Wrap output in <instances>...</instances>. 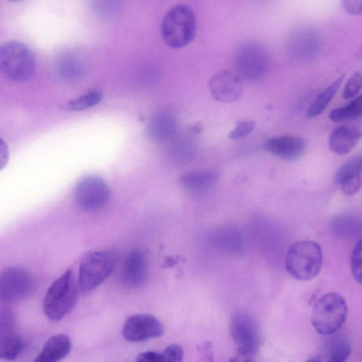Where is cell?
<instances>
[{
	"label": "cell",
	"mask_w": 362,
	"mask_h": 362,
	"mask_svg": "<svg viewBox=\"0 0 362 362\" xmlns=\"http://www.w3.org/2000/svg\"><path fill=\"white\" fill-rule=\"evenodd\" d=\"M209 90L214 100L221 103H233L241 97L243 83L237 74L222 70L211 78Z\"/></svg>",
	"instance_id": "4fadbf2b"
},
{
	"label": "cell",
	"mask_w": 362,
	"mask_h": 362,
	"mask_svg": "<svg viewBox=\"0 0 362 362\" xmlns=\"http://www.w3.org/2000/svg\"><path fill=\"white\" fill-rule=\"evenodd\" d=\"M164 362H182L183 350L178 344H170L162 352Z\"/></svg>",
	"instance_id": "83f0119b"
},
{
	"label": "cell",
	"mask_w": 362,
	"mask_h": 362,
	"mask_svg": "<svg viewBox=\"0 0 362 362\" xmlns=\"http://www.w3.org/2000/svg\"><path fill=\"white\" fill-rule=\"evenodd\" d=\"M116 261L115 254L108 251H96L85 255L78 269L79 289L88 292L103 284L112 273Z\"/></svg>",
	"instance_id": "8992f818"
},
{
	"label": "cell",
	"mask_w": 362,
	"mask_h": 362,
	"mask_svg": "<svg viewBox=\"0 0 362 362\" xmlns=\"http://www.w3.org/2000/svg\"><path fill=\"white\" fill-rule=\"evenodd\" d=\"M264 148L272 154L286 160H294L302 157L307 148L306 141L301 137L282 135L269 138Z\"/></svg>",
	"instance_id": "9a60e30c"
},
{
	"label": "cell",
	"mask_w": 362,
	"mask_h": 362,
	"mask_svg": "<svg viewBox=\"0 0 362 362\" xmlns=\"http://www.w3.org/2000/svg\"><path fill=\"white\" fill-rule=\"evenodd\" d=\"M343 79L344 76H339L315 98L308 110V117H317L325 111L337 93Z\"/></svg>",
	"instance_id": "44dd1931"
},
{
	"label": "cell",
	"mask_w": 362,
	"mask_h": 362,
	"mask_svg": "<svg viewBox=\"0 0 362 362\" xmlns=\"http://www.w3.org/2000/svg\"><path fill=\"white\" fill-rule=\"evenodd\" d=\"M320 48L319 35L310 29H301L295 32L288 43L291 57L298 62H307L315 57Z\"/></svg>",
	"instance_id": "5bb4252c"
},
{
	"label": "cell",
	"mask_w": 362,
	"mask_h": 362,
	"mask_svg": "<svg viewBox=\"0 0 362 362\" xmlns=\"http://www.w3.org/2000/svg\"><path fill=\"white\" fill-rule=\"evenodd\" d=\"M71 341L69 336L58 334L49 337L33 362H59L70 352Z\"/></svg>",
	"instance_id": "d6986e66"
},
{
	"label": "cell",
	"mask_w": 362,
	"mask_h": 362,
	"mask_svg": "<svg viewBox=\"0 0 362 362\" xmlns=\"http://www.w3.org/2000/svg\"><path fill=\"white\" fill-rule=\"evenodd\" d=\"M361 133L358 127L343 125L334 129L329 139L330 150L338 154L344 155L350 152L361 139Z\"/></svg>",
	"instance_id": "ac0fdd59"
},
{
	"label": "cell",
	"mask_w": 362,
	"mask_h": 362,
	"mask_svg": "<svg viewBox=\"0 0 362 362\" xmlns=\"http://www.w3.org/2000/svg\"><path fill=\"white\" fill-rule=\"evenodd\" d=\"M351 354V347L344 340H338L332 344L328 362H346Z\"/></svg>",
	"instance_id": "d4e9b609"
},
{
	"label": "cell",
	"mask_w": 362,
	"mask_h": 362,
	"mask_svg": "<svg viewBox=\"0 0 362 362\" xmlns=\"http://www.w3.org/2000/svg\"><path fill=\"white\" fill-rule=\"evenodd\" d=\"M218 174L211 170L191 172L180 178L182 187L187 191L199 194L211 189L218 180Z\"/></svg>",
	"instance_id": "ffe728a7"
},
{
	"label": "cell",
	"mask_w": 362,
	"mask_h": 362,
	"mask_svg": "<svg viewBox=\"0 0 362 362\" xmlns=\"http://www.w3.org/2000/svg\"><path fill=\"white\" fill-rule=\"evenodd\" d=\"M199 362H213L214 351L211 343L209 341L202 342L197 346Z\"/></svg>",
	"instance_id": "f1b7e54d"
},
{
	"label": "cell",
	"mask_w": 362,
	"mask_h": 362,
	"mask_svg": "<svg viewBox=\"0 0 362 362\" xmlns=\"http://www.w3.org/2000/svg\"><path fill=\"white\" fill-rule=\"evenodd\" d=\"M74 196L77 206L81 210L93 211L107 203L110 191L103 179L96 175H89L78 182Z\"/></svg>",
	"instance_id": "30bf717a"
},
{
	"label": "cell",
	"mask_w": 362,
	"mask_h": 362,
	"mask_svg": "<svg viewBox=\"0 0 362 362\" xmlns=\"http://www.w3.org/2000/svg\"><path fill=\"white\" fill-rule=\"evenodd\" d=\"M103 93L99 89H90L77 98L70 100L62 106L64 110L78 112L93 107L101 101Z\"/></svg>",
	"instance_id": "7402d4cb"
},
{
	"label": "cell",
	"mask_w": 362,
	"mask_h": 362,
	"mask_svg": "<svg viewBox=\"0 0 362 362\" xmlns=\"http://www.w3.org/2000/svg\"><path fill=\"white\" fill-rule=\"evenodd\" d=\"M361 157H354L338 168L334 175V181L345 195H354L361 188Z\"/></svg>",
	"instance_id": "2e32d148"
},
{
	"label": "cell",
	"mask_w": 362,
	"mask_h": 362,
	"mask_svg": "<svg viewBox=\"0 0 362 362\" xmlns=\"http://www.w3.org/2000/svg\"><path fill=\"white\" fill-rule=\"evenodd\" d=\"M9 148L6 142L0 137V170L4 168L9 160Z\"/></svg>",
	"instance_id": "1f68e13d"
},
{
	"label": "cell",
	"mask_w": 362,
	"mask_h": 362,
	"mask_svg": "<svg viewBox=\"0 0 362 362\" xmlns=\"http://www.w3.org/2000/svg\"><path fill=\"white\" fill-rule=\"evenodd\" d=\"M78 284L71 269L66 270L47 289L42 308L52 321H58L69 313L76 304Z\"/></svg>",
	"instance_id": "6da1fadb"
},
{
	"label": "cell",
	"mask_w": 362,
	"mask_h": 362,
	"mask_svg": "<svg viewBox=\"0 0 362 362\" xmlns=\"http://www.w3.org/2000/svg\"><path fill=\"white\" fill-rule=\"evenodd\" d=\"M269 65L268 52L259 43L247 42L235 52V66L240 79L248 82L259 81L267 74Z\"/></svg>",
	"instance_id": "52a82bcc"
},
{
	"label": "cell",
	"mask_w": 362,
	"mask_h": 362,
	"mask_svg": "<svg viewBox=\"0 0 362 362\" xmlns=\"http://www.w3.org/2000/svg\"><path fill=\"white\" fill-rule=\"evenodd\" d=\"M35 69V56L25 44L9 41L0 47V72L6 78L25 81L33 77Z\"/></svg>",
	"instance_id": "277c9868"
},
{
	"label": "cell",
	"mask_w": 362,
	"mask_h": 362,
	"mask_svg": "<svg viewBox=\"0 0 362 362\" xmlns=\"http://www.w3.org/2000/svg\"><path fill=\"white\" fill-rule=\"evenodd\" d=\"M135 362H164V358L162 353L148 351L139 354Z\"/></svg>",
	"instance_id": "4dcf8cb0"
},
{
	"label": "cell",
	"mask_w": 362,
	"mask_h": 362,
	"mask_svg": "<svg viewBox=\"0 0 362 362\" xmlns=\"http://www.w3.org/2000/svg\"><path fill=\"white\" fill-rule=\"evenodd\" d=\"M255 122L252 120L238 121L233 130L228 134V137L233 140L243 139L249 135L255 129Z\"/></svg>",
	"instance_id": "4316f807"
},
{
	"label": "cell",
	"mask_w": 362,
	"mask_h": 362,
	"mask_svg": "<svg viewBox=\"0 0 362 362\" xmlns=\"http://www.w3.org/2000/svg\"><path fill=\"white\" fill-rule=\"evenodd\" d=\"M344 10L350 15L357 16L361 13V0H344L341 1Z\"/></svg>",
	"instance_id": "f546056e"
},
{
	"label": "cell",
	"mask_w": 362,
	"mask_h": 362,
	"mask_svg": "<svg viewBox=\"0 0 362 362\" xmlns=\"http://www.w3.org/2000/svg\"><path fill=\"white\" fill-rule=\"evenodd\" d=\"M164 326L152 315L138 314L129 317L122 328L124 338L131 342H141L163 335Z\"/></svg>",
	"instance_id": "7c38bea8"
},
{
	"label": "cell",
	"mask_w": 362,
	"mask_h": 362,
	"mask_svg": "<svg viewBox=\"0 0 362 362\" xmlns=\"http://www.w3.org/2000/svg\"><path fill=\"white\" fill-rule=\"evenodd\" d=\"M351 270L356 281L361 284L362 281V243L359 239L355 244L351 256Z\"/></svg>",
	"instance_id": "cb8c5ba5"
},
{
	"label": "cell",
	"mask_w": 362,
	"mask_h": 362,
	"mask_svg": "<svg viewBox=\"0 0 362 362\" xmlns=\"http://www.w3.org/2000/svg\"><path fill=\"white\" fill-rule=\"evenodd\" d=\"M147 264L144 254L140 250H134L126 257L122 271L123 283L129 287L141 286L146 277Z\"/></svg>",
	"instance_id": "e0dca14e"
},
{
	"label": "cell",
	"mask_w": 362,
	"mask_h": 362,
	"mask_svg": "<svg viewBox=\"0 0 362 362\" xmlns=\"http://www.w3.org/2000/svg\"><path fill=\"white\" fill-rule=\"evenodd\" d=\"M362 112V98L358 95L346 105L333 109L329 117L334 122H348L358 119Z\"/></svg>",
	"instance_id": "603a6c76"
},
{
	"label": "cell",
	"mask_w": 362,
	"mask_h": 362,
	"mask_svg": "<svg viewBox=\"0 0 362 362\" xmlns=\"http://www.w3.org/2000/svg\"><path fill=\"white\" fill-rule=\"evenodd\" d=\"M229 362H254L253 356L243 353L237 352Z\"/></svg>",
	"instance_id": "d6a6232c"
},
{
	"label": "cell",
	"mask_w": 362,
	"mask_h": 362,
	"mask_svg": "<svg viewBox=\"0 0 362 362\" xmlns=\"http://www.w3.org/2000/svg\"><path fill=\"white\" fill-rule=\"evenodd\" d=\"M231 338L237 347V352L253 356L260 344L258 322L248 311L237 310L233 313L229 323Z\"/></svg>",
	"instance_id": "ba28073f"
},
{
	"label": "cell",
	"mask_w": 362,
	"mask_h": 362,
	"mask_svg": "<svg viewBox=\"0 0 362 362\" xmlns=\"http://www.w3.org/2000/svg\"><path fill=\"white\" fill-rule=\"evenodd\" d=\"M286 269L293 278L308 281L315 278L322 265L320 245L313 240H300L293 243L286 255Z\"/></svg>",
	"instance_id": "3957f363"
},
{
	"label": "cell",
	"mask_w": 362,
	"mask_h": 362,
	"mask_svg": "<svg viewBox=\"0 0 362 362\" xmlns=\"http://www.w3.org/2000/svg\"><path fill=\"white\" fill-rule=\"evenodd\" d=\"M306 362H321V360L317 357H313L308 360Z\"/></svg>",
	"instance_id": "836d02e7"
},
{
	"label": "cell",
	"mask_w": 362,
	"mask_h": 362,
	"mask_svg": "<svg viewBox=\"0 0 362 362\" xmlns=\"http://www.w3.org/2000/svg\"><path fill=\"white\" fill-rule=\"evenodd\" d=\"M347 305L339 293L325 294L315 303L311 316V323L317 332L330 335L337 332L344 323Z\"/></svg>",
	"instance_id": "5b68a950"
},
{
	"label": "cell",
	"mask_w": 362,
	"mask_h": 362,
	"mask_svg": "<svg viewBox=\"0 0 362 362\" xmlns=\"http://www.w3.org/2000/svg\"><path fill=\"white\" fill-rule=\"evenodd\" d=\"M35 288L33 274L22 267H11L0 272V303H13L32 295Z\"/></svg>",
	"instance_id": "9c48e42d"
},
{
	"label": "cell",
	"mask_w": 362,
	"mask_h": 362,
	"mask_svg": "<svg viewBox=\"0 0 362 362\" xmlns=\"http://www.w3.org/2000/svg\"><path fill=\"white\" fill-rule=\"evenodd\" d=\"M23 340L16 327L15 315L8 308L0 310V359L12 361L23 349Z\"/></svg>",
	"instance_id": "8fae6325"
},
{
	"label": "cell",
	"mask_w": 362,
	"mask_h": 362,
	"mask_svg": "<svg viewBox=\"0 0 362 362\" xmlns=\"http://www.w3.org/2000/svg\"><path fill=\"white\" fill-rule=\"evenodd\" d=\"M361 74L356 71L347 79L342 90L344 99H350L355 97L361 88Z\"/></svg>",
	"instance_id": "484cf974"
},
{
	"label": "cell",
	"mask_w": 362,
	"mask_h": 362,
	"mask_svg": "<svg viewBox=\"0 0 362 362\" xmlns=\"http://www.w3.org/2000/svg\"><path fill=\"white\" fill-rule=\"evenodd\" d=\"M197 23L193 10L185 4H177L165 14L160 26L166 45L180 49L189 45L196 35Z\"/></svg>",
	"instance_id": "7a4b0ae2"
}]
</instances>
